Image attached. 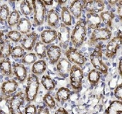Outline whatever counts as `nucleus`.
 Listing matches in <instances>:
<instances>
[{
	"instance_id": "obj_18",
	"label": "nucleus",
	"mask_w": 122,
	"mask_h": 114,
	"mask_svg": "<svg viewBox=\"0 0 122 114\" xmlns=\"http://www.w3.org/2000/svg\"><path fill=\"white\" fill-rule=\"evenodd\" d=\"M68 9H69L70 13H71V15L74 16L75 19H80L82 14V10L84 9L82 1L75 0L72 1Z\"/></svg>"
},
{
	"instance_id": "obj_47",
	"label": "nucleus",
	"mask_w": 122,
	"mask_h": 114,
	"mask_svg": "<svg viewBox=\"0 0 122 114\" xmlns=\"http://www.w3.org/2000/svg\"><path fill=\"white\" fill-rule=\"evenodd\" d=\"M43 2L46 6H52L53 4L54 1H52V0H45V1H43Z\"/></svg>"
},
{
	"instance_id": "obj_23",
	"label": "nucleus",
	"mask_w": 122,
	"mask_h": 114,
	"mask_svg": "<svg viewBox=\"0 0 122 114\" xmlns=\"http://www.w3.org/2000/svg\"><path fill=\"white\" fill-rule=\"evenodd\" d=\"M47 69V63L45 60L41 59L36 61L34 64H32L31 72L32 74L38 76L43 75Z\"/></svg>"
},
{
	"instance_id": "obj_50",
	"label": "nucleus",
	"mask_w": 122,
	"mask_h": 114,
	"mask_svg": "<svg viewBox=\"0 0 122 114\" xmlns=\"http://www.w3.org/2000/svg\"><path fill=\"white\" fill-rule=\"evenodd\" d=\"M13 114H22V112L20 111V109H19V110H18L17 111H15V112H14V113H13Z\"/></svg>"
},
{
	"instance_id": "obj_39",
	"label": "nucleus",
	"mask_w": 122,
	"mask_h": 114,
	"mask_svg": "<svg viewBox=\"0 0 122 114\" xmlns=\"http://www.w3.org/2000/svg\"><path fill=\"white\" fill-rule=\"evenodd\" d=\"M7 37H8V39L9 40V41L10 40L13 43H18L20 41H21L22 38V35L18 30H12V31H10L8 32Z\"/></svg>"
},
{
	"instance_id": "obj_22",
	"label": "nucleus",
	"mask_w": 122,
	"mask_h": 114,
	"mask_svg": "<svg viewBox=\"0 0 122 114\" xmlns=\"http://www.w3.org/2000/svg\"><path fill=\"white\" fill-rule=\"evenodd\" d=\"M47 24L51 27H56L59 21V15L55 9L47 10L46 15Z\"/></svg>"
},
{
	"instance_id": "obj_28",
	"label": "nucleus",
	"mask_w": 122,
	"mask_h": 114,
	"mask_svg": "<svg viewBox=\"0 0 122 114\" xmlns=\"http://www.w3.org/2000/svg\"><path fill=\"white\" fill-rule=\"evenodd\" d=\"M61 17L62 22L67 27L71 26L73 24V17L67 6H62L61 8Z\"/></svg>"
},
{
	"instance_id": "obj_29",
	"label": "nucleus",
	"mask_w": 122,
	"mask_h": 114,
	"mask_svg": "<svg viewBox=\"0 0 122 114\" xmlns=\"http://www.w3.org/2000/svg\"><path fill=\"white\" fill-rule=\"evenodd\" d=\"M41 84L43 88L47 91L53 90L56 87V82L54 79H52L49 75H43L41 79Z\"/></svg>"
},
{
	"instance_id": "obj_2",
	"label": "nucleus",
	"mask_w": 122,
	"mask_h": 114,
	"mask_svg": "<svg viewBox=\"0 0 122 114\" xmlns=\"http://www.w3.org/2000/svg\"><path fill=\"white\" fill-rule=\"evenodd\" d=\"M89 59L94 69H96L104 75L108 74V67L103 61V48L100 43L96 44L94 50L89 55Z\"/></svg>"
},
{
	"instance_id": "obj_17",
	"label": "nucleus",
	"mask_w": 122,
	"mask_h": 114,
	"mask_svg": "<svg viewBox=\"0 0 122 114\" xmlns=\"http://www.w3.org/2000/svg\"><path fill=\"white\" fill-rule=\"evenodd\" d=\"M25 100V94L23 92H19L10 98V107L13 113L20 109V106L24 104Z\"/></svg>"
},
{
	"instance_id": "obj_36",
	"label": "nucleus",
	"mask_w": 122,
	"mask_h": 114,
	"mask_svg": "<svg viewBox=\"0 0 122 114\" xmlns=\"http://www.w3.org/2000/svg\"><path fill=\"white\" fill-rule=\"evenodd\" d=\"M36 61H37V57L35 54V53L33 52L25 54V55L22 58V64H26V65L34 64Z\"/></svg>"
},
{
	"instance_id": "obj_9",
	"label": "nucleus",
	"mask_w": 122,
	"mask_h": 114,
	"mask_svg": "<svg viewBox=\"0 0 122 114\" xmlns=\"http://www.w3.org/2000/svg\"><path fill=\"white\" fill-rule=\"evenodd\" d=\"M71 29L69 27L64 25L63 23L60 24L59 31H57V38L61 49H67L71 41Z\"/></svg>"
},
{
	"instance_id": "obj_34",
	"label": "nucleus",
	"mask_w": 122,
	"mask_h": 114,
	"mask_svg": "<svg viewBox=\"0 0 122 114\" xmlns=\"http://www.w3.org/2000/svg\"><path fill=\"white\" fill-rule=\"evenodd\" d=\"M20 19V13L17 10H13L11 13H10L9 16L7 19V23L8 25L13 27L15 25H17V24L18 23L19 20Z\"/></svg>"
},
{
	"instance_id": "obj_24",
	"label": "nucleus",
	"mask_w": 122,
	"mask_h": 114,
	"mask_svg": "<svg viewBox=\"0 0 122 114\" xmlns=\"http://www.w3.org/2000/svg\"><path fill=\"white\" fill-rule=\"evenodd\" d=\"M0 71L6 76H11L13 75L12 65L9 58H4L0 61Z\"/></svg>"
},
{
	"instance_id": "obj_10",
	"label": "nucleus",
	"mask_w": 122,
	"mask_h": 114,
	"mask_svg": "<svg viewBox=\"0 0 122 114\" xmlns=\"http://www.w3.org/2000/svg\"><path fill=\"white\" fill-rule=\"evenodd\" d=\"M83 8L87 13H98L103 11L105 9V4L101 0H92V1H82Z\"/></svg>"
},
{
	"instance_id": "obj_5",
	"label": "nucleus",
	"mask_w": 122,
	"mask_h": 114,
	"mask_svg": "<svg viewBox=\"0 0 122 114\" xmlns=\"http://www.w3.org/2000/svg\"><path fill=\"white\" fill-rule=\"evenodd\" d=\"M70 84L75 91H80L82 87L84 72L80 67L73 65L69 73Z\"/></svg>"
},
{
	"instance_id": "obj_32",
	"label": "nucleus",
	"mask_w": 122,
	"mask_h": 114,
	"mask_svg": "<svg viewBox=\"0 0 122 114\" xmlns=\"http://www.w3.org/2000/svg\"><path fill=\"white\" fill-rule=\"evenodd\" d=\"M101 73L96 70V69H92L90 70V72L88 73L87 79L89 82L91 84L92 86H96L98 84L101 79Z\"/></svg>"
},
{
	"instance_id": "obj_35",
	"label": "nucleus",
	"mask_w": 122,
	"mask_h": 114,
	"mask_svg": "<svg viewBox=\"0 0 122 114\" xmlns=\"http://www.w3.org/2000/svg\"><path fill=\"white\" fill-rule=\"evenodd\" d=\"M25 50L20 45L15 46L12 48L11 50V57L13 58H22L25 55Z\"/></svg>"
},
{
	"instance_id": "obj_42",
	"label": "nucleus",
	"mask_w": 122,
	"mask_h": 114,
	"mask_svg": "<svg viewBox=\"0 0 122 114\" xmlns=\"http://www.w3.org/2000/svg\"><path fill=\"white\" fill-rule=\"evenodd\" d=\"M50 114V110L46 106H38L37 108V114Z\"/></svg>"
},
{
	"instance_id": "obj_37",
	"label": "nucleus",
	"mask_w": 122,
	"mask_h": 114,
	"mask_svg": "<svg viewBox=\"0 0 122 114\" xmlns=\"http://www.w3.org/2000/svg\"><path fill=\"white\" fill-rule=\"evenodd\" d=\"M10 15V10L7 4H2L0 6V22H4L7 21Z\"/></svg>"
},
{
	"instance_id": "obj_46",
	"label": "nucleus",
	"mask_w": 122,
	"mask_h": 114,
	"mask_svg": "<svg viewBox=\"0 0 122 114\" xmlns=\"http://www.w3.org/2000/svg\"><path fill=\"white\" fill-rule=\"evenodd\" d=\"M118 70L119 72V75L120 76H122V59H119V66H118Z\"/></svg>"
},
{
	"instance_id": "obj_51",
	"label": "nucleus",
	"mask_w": 122,
	"mask_h": 114,
	"mask_svg": "<svg viewBox=\"0 0 122 114\" xmlns=\"http://www.w3.org/2000/svg\"><path fill=\"white\" fill-rule=\"evenodd\" d=\"M0 6H1V5H0Z\"/></svg>"
},
{
	"instance_id": "obj_33",
	"label": "nucleus",
	"mask_w": 122,
	"mask_h": 114,
	"mask_svg": "<svg viewBox=\"0 0 122 114\" xmlns=\"http://www.w3.org/2000/svg\"><path fill=\"white\" fill-rule=\"evenodd\" d=\"M20 9V13L25 16H29L33 13L32 5L29 1H27V0H24L21 1Z\"/></svg>"
},
{
	"instance_id": "obj_6",
	"label": "nucleus",
	"mask_w": 122,
	"mask_h": 114,
	"mask_svg": "<svg viewBox=\"0 0 122 114\" xmlns=\"http://www.w3.org/2000/svg\"><path fill=\"white\" fill-rule=\"evenodd\" d=\"M112 33L108 27H99L94 29L89 40V45H94L97 42L106 41L112 38Z\"/></svg>"
},
{
	"instance_id": "obj_49",
	"label": "nucleus",
	"mask_w": 122,
	"mask_h": 114,
	"mask_svg": "<svg viewBox=\"0 0 122 114\" xmlns=\"http://www.w3.org/2000/svg\"><path fill=\"white\" fill-rule=\"evenodd\" d=\"M56 2L59 3V4H64L67 2V1H66V0H64V1H56Z\"/></svg>"
},
{
	"instance_id": "obj_26",
	"label": "nucleus",
	"mask_w": 122,
	"mask_h": 114,
	"mask_svg": "<svg viewBox=\"0 0 122 114\" xmlns=\"http://www.w3.org/2000/svg\"><path fill=\"white\" fill-rule=\"evenodd\" d=\"M105 114H122V101H112L105 110Z\"/></svg>"
},
{
	"instance_id": "obj_15",
	"label": "nucleus",
	"mask_w": 122,
	"mask_h": 114,
	"mask_svg": "<svg viewBox=\"0 0 122 114\" xmlns=\"http://www.w3.org/2000/svg\"><path fill=\"white\" fill-rule=\"evenodd\" d=\"M13 73L17 78L20 82L23 83L27 78V69L22 63H13Z\"/></svg>"
},
{
	"instance_id": "obj_3",
	"label": "nucleus",
	"mask_w": 122,
	"mask_h": 114,
	"mask_svg": "<svg viewBox=\"0 0 122 114\" xmlns=\"http://www.w3.org/2000/svg\"><path fill=\"white\" fill-rule=\"evenodd\" d=\"M40 88L38 77L34 74H30L27 79V86L25 88V100L27 102H31L36 98Z\"/></svg>"
},
{
	"instance_id": "obj_12",
	"label": "nucleus",
	"mask_w": 122,
	"mask_h": 114,
	"mask_svg": "<svg viewBox=\"0 0 122 114\" xmlns=\"http://www.w3.org/2000/svg\"><path fill=\"white\" fill-rule=\"evenodd\" d=\"M38 37V34L34 31L29 33L28 34L25 35V36L21 40V47L26 51H31L34 49L37 42Z\"/></svg>"
},
{
	"instance_id": "obj_1",
	"label": "nucleus",
	"mask_w": 122,
	"mask_h": 114,
	"mask_svg": "<svg viewBox=\"0 0 122 114\" xmlns=\"http://www.w3.org/2000/svg\"><path fill=\"white\" fill-rule=\"evenodd\" d=\"M85 19H79L77 21L73 31L71 33V42L75 49L80 48L86 40L87 35Z\"/></svg>"
},
{
	"instance_id": "obj_16",
	"label": "nucleus",
	"mask_w": 122,
	"mask_h": 114,
	"mask_svg": "<svg viewBox=\"0 0 122 114\" xmlns=\"http://www.w3.org/2000/svg\"><path fill=\"white\" fill-rule=\"evenodd\" d=\"M86 24L89 28L96 29L100 27L101 24V19L98 14L93 13H87L86 15Z\"/></svg>"
},
{
	"instance_id": "obj_11",
	"label": "nucleus",
	"mask_w": 122,
	"mask_h": 114,
	"mask_svg": "<svg viewBox=\"0 0 122 114\" xmlns=\"http://www.w3.org/2000/svg\"><path fill=\"white\" fill-rule=\"evenodd\" d=\"M71 67L72 63L68 61L66 58H60V59L56 63V72L59 76L64 78H67L69 76Z\"/></svg>"
},
{
	"instance_id": "obj_44",
	"label": "nucleus",
	"mask_w": 122,
	"mask_h": 114,
	"mask_svg": "<svg viewBox=\"0 0 122 114\" xmlns=\"http://www.w3.org/2000/svg\"><path fill=\"white\" fill-rule=\"evenodd\" d=\"M122 1H117V15L119 17L120 19L122 18Z\"/></svg>"
},
{
	"instance_id": "obj_45",
	"label": "nucleus",
	"mask_w": 122,
	"mask_h": 114,
	"mask_svg": "<svg viewBox=\"0 0 122 114\" xmlns=\"http://www.w3.org/2000/svg\"><path fill=\"white\" fill-rule=\"evenodd\" d=\"M55 114H68V112L64 107H60L55 111Z\"/></svg>"
},
{
	"instance_id": "obj_38",
	"label": "nucleus",
	"mask_w": 122,
	"mask_h": 114,
	"mask_svg": "<svg viewBox=\"0 0 122 114\" xmlns=\"http://www.w3.org/2000/svg\"><path fill=\"white\" fill-rule=\"evenodd\" d=\"M43 100L44 103L46 104L48 109H53L56 107V101L55 99L50 95V93H46L43 96Z\"/></svg>"
},
{
	"instance_id": "obj_25",
	"label": "nucleus",
	"mask_w": 122,
	"mask_h": 114,
	"mask_svg": "<svg viewBox=\"0 0 122 114\" xmlns=\"http://www.w3.org/2000/svg\"><path fill=\"white\" fill-rule=\"evenodd\" d=\"M0 114H12L10 97L0 96Z\"/></svg>"
},
{
	"instance_id": "obj_19",
	"label": "nucleus",
	"mask_w": 122,
	"mask_h": 114,
	"mask_svg": "<svg viewBox=\"0 0 122 114\" xmlns=\"http://www.w3.org/2000/svg\"><path fill=\"white\" fill-rule=\"evenodd\" d=\"M57 38V31L55 29H46L41 33V41L46 45L54 42Z\"/></svg>"
},
{
	"instance_id": "obj_30",
	"label": "nucleus",
	"mask_w": 122,
	"mask_h": 114,
	"mask_svg": "<svg viewBox=\"0 0 122 114\" xmlns=\"http://www.w3.org/2000/svg\"><path fill=\"white\" fill-rule=\"evenodd\" d=\"M0 59L7 58L11 54V50L12 47L10 45L9 40H6L4 43L0 45Z\"/></svg>"
},
{
	"instance_id": "obj_40",
	"label": "nucleus",
	"mask_w": 122,
	"mask_h": 114,
	"mask_svg": "<svg viewBox=\"0 0 122 114\" xmlns=\"http://www.w3.org/2000/svg\"><path fill=\"white\" fill-rule=\"evenodd\" d=\"M25 114H37V108L34 104H29L25 108Z\"/></svg>"
},
{
	"instance_id": "obj_43",
	"label": "nucleus",
	"mask_w": 122,
	"mask_h": 114,
	"mask_svg": "<svg viewBox=\"0 0 122 114\" xmlns=\"http://www.w3.org/2000/svg\"><path fill=\"white\" fill-rule=\"evenodd\" d=\"M6 31H3V30L0 31V45L4 43L6 40H9L7 37L8 32H6Z\"/></svg>"
},
{
	"instance_id": "obj_13",
	"label": "nucleus",
	"mask_w": 122,
	"mask_h": 114,
	"mask_svg": "<svg viewBox=\"0 0 122 114\" xmlns=\"http://www.w3.org/2000/svg\"><path fill=\"white\" fill-rule=\"evenodd\" d=\"M18 88V83L15 79H9L4 81L1 86V95L10 97L11 94L14 93Z\"/></svg>"
},
{
	"instance_id": "obj_21",
	"label": "nucleus",
	"mask_w": 122,
	"mask_h": 114,
	"mask_svg": "<svg viewBox=\"0 0 122 114\" xmlns=\"http://www.w3.org/2000/svg\"><path fill=\"white\" fill-rule=\"evenodd\" d=\"M71 90L66 87H61L58 89L55 95V100L59 103H64L68 101L71 97Z\"/></svg>"
},
{
	"instance_id": "obj_8",
	"label": "nucleus",
	"mask_w": 122,
	"mask_h": 114,
	"mask_svg": "<svg viewBox=\"0 0 122 114\" xmlns=\"http://www.w3.org/2000/svg\"><path fill=\"white\" fill-rule=\"evenodd\" d=\"M122 45V33L119 32V35L111 39L107 44L105 55L107 58H113L116 56L118 49Z\"/></svg>"
},
{
	"instance_id": "obj_41",
	"label": "nucleus",
	"mask_w": 122,
	"mask_h": 114,
	"mask_svg": "<svg viewBox=\"0 0 122 114\" xmlns=\"http://www.w3.org/2000/svg\"><path fill=\"white\" fill-rule=\"evenodd\" d=\"M114 97L117 99V100L122 101V85L119 84V86H117L114 90Z\"/></svg>"
},
{
	"instance_id": "obj_4",
	"label": "nucleus",
	"mask_w": 122,
	"mask_h": 114,
	"mask_svg": "<svg viewBox=\"0 0 122 114\" xmlns=\"http://www.w3.org/2000/svg\"><path fill=\"white\" fill-rule=\"evenodd\" d=\"M34 11V22L36 26L42 25L46 19L47 9L46 6L41 0L31 1Z\"/></svg>"
},
{
	"instance_id": "obj_7",
	"label": "nucleus",
	"mask_w": 122,
	"mask_h": 114,
	"mask_svg": "<svg viewBox=\"0 0 122 114\" xmlns=\"http://www.w3.org/2000/svg\"><path fill=\"white\" fill-rule=\"evenodd\" d=\"M66 58L71 63H75L79 67L84 66L86 62V58L77 49L70 47L68 48L64 52Z\"/></svg>"
},
{
	"instance_id": "obj_20",
	"label": "nucleus",
	"mask_w": 122,
	"mask_h": 114,
	"mask_svg": "<svg viewBox=\"0 0 122 114\" xmlns=\"http://www.w3.org/2000/svg\"><path fill=\"white\" fill-rule=\"evenodd\" d=\"M31 28V23L28 18H22L17 24V29L22 35L28 34Z\"/></svg>"
},
{
	"instance_id": "obj_31",
	"label": "nucleus",
	"mask_w": 122,
	"mask_h": 114,
	"mask_svg": "<svg viewBox=\"0 0 122 114\" xmlns=\"http://www.w3.org/2000/svg\"><path fill=\"white\" fill-rule=\"evenodd\" d=\"M101 17V21L103 22L104 24H105L107 27H112V21L114 18V14L110 10H106L103 11L99 15Z\"/></svg>"
},
{
	"instance_id": "obj_14",
	"label": "nucleus",
	"mask_w": 122,
	"mask_h": 114,
	"mask_svg": "<svg viewBox=\"0 0 122 114\" xmlns=\"http://www.w3.org/2000/svg\"><path fill=\"white\" fill-rule=\"evenodd\" d=\"M61 56V49L56 45H50L47 48V57L51 64H55Z\"/></svg>"
},
{
	"instance_id": "obj_48",
	"label": "nucleus",
	"mask_w": 122,
	"mask_h": 114,
	"mask_svg": "<svg viewBox=\"0 0 122 114\" xmlns=\"http://www.w3.org/2000/svg\"><path fill=\"white\" fill-rule=\"evenodd\" d=\"M117 1H117V0H114V1H108L109 4H110V5H112V6L117 4Z\"/></svg>"
},
{
	"instance_id": "obj_27",
	"label": "nucleus",
	"mask_w": 122,
	"mask_h": 114,
	"mask_svg": "<svg viewBox=\"0 0 122 114\" xmlns=\"http://www.w3.org/2000/svg\"><path fill=\"white\" fill-rule=\"evenodd\" d=\"M47 48L46 45L42 43L41 40L37 41L34 48L36 57H38L40 59L45 58L47 57Z\"/></svg>"
}]
</instances>
